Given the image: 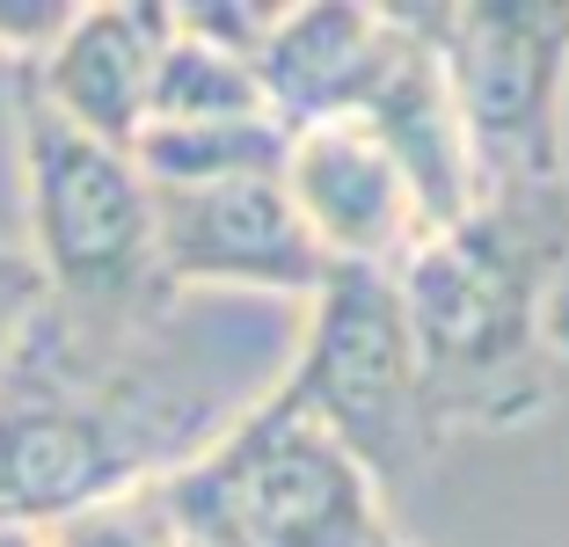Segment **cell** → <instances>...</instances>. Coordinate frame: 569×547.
<instances>
[{
	"label": "cell",
	"mask_w": 569,
	"mask_h": 547,
	"mask_svg": "<svg viewBox=\"0 0 569 547\" xmlns=\"http://www.w3.org/2000/svg\"><path fill=\"white\" fill-rule=\"evenodd\" d=\"M475 205L569 190V8L468 0L431 8Z\"/></svg>",
	"instance_id": "5"
},
{
	"label": "cell",
	"mask_w": 569,
	"mask_h": 547,
	"mask_svg": "<svg viewBox=\"0 0 569 547\" xmlns=\"http://www.w3.org/2000/svg\"><path fill=\"white\" fill-rule=\"evenodd\" d=\"M37 307H44L37 263L22 256V241H0V365L16 358V344H22V329H30Z\"/></svg>",
	"instance_id": "15"
},
{
	"label": "cell",
	"mask_w": 569,
	"mask_h": 547,
	"mask_svg": "<svg viewBox=\"0 0 569 547\" xmlns=\"http://www.w3.org/2000/svg\"><path fill=\"white\" fill-rule=\"evenodd\" d=\"M44 547H190V540L168 518V497L153 481V489H132V497H110V504H88V511L59 518L44 533Z\"/></svg>",
	"instance_id": "14"
},
{
	"label": "cell",
	"mask_w": 569,
	"mask_h": 547,
	"mask_svg": "<svg viewBox=\"0 0 569 547\" xmlns=\"http://www.w3.org/2000/svg\"><path fill=\"white\" fill-rule=\"evenodd\" d=\"M16 168H22V256L44 278V299L73 321H139L168 307L153 270V190L124 147L73 132L51 117L37 88L16 73Z\"/></svg>",
	"instance_id": "3"
},
{
	"label": "cell",
	"mask_w": 569,
	"mask_h": 547,
	"mask_svg": "<svg viewBox=\"0 0 569 547\" xmlns=\"http://www.w3.org/2000/svg\"><path fill=\"white\" fill-rule=\"evenodd\" d=\"M161 37H168V8H73L67 30L16 73L37 88V102L51 117H67L73 132L132 153V139L147 132Z\"/></svg>",
	"instance_id": "10"
},
{
	"label": "cell",
	"mask_w": 569,
	"mask_h": 547,
	"mask_svg": "<svg viewBox=\"0 0 569 547\" xmlns=\"http://www.w3.org/2000/svg\"><path fill=\"white\" fill-rule=\"evenodd\" d=\"M343 125H358V132H372L387 147V161L402 168L409 190H417L431 233L452 227L475 205L452 96H446V73H438L431 8H380V51H372Z\"/></svg>",
	"instance_id": "8"
},
{
	"label": "cell",
	"mask_w": 569,
	"mask_h": 547,
	"mask_svg": "<svg viewBox=\"0 0 569 547\" xmlns=\"http://www.w3.org/2000/svg\"><path fill=\"white\" fill-rule=\"evenodd\" d=\"M161 497L190 547H387L395 533L372 475L284 387L168 475Z\"/></svg>",
	"instance_id": "4"
},
{
	"label": "cell",
	"mask_w": 569,
	"mask_h": 547,
	"mask_svg": "<svg viewBox=\"0 0 569 547\" xmlns=\"http://www.w3.org/2000/svg\"><path fill=\"white\" fill-rule=\"evenodd\" d=\"M438 446L526 431L569 365V190L468 205L395 270Z\"/></svg>",
	"instance_id": "2"
},
{
	"label": "cell",
	"mask_w": 569,
	"mask_h": 547,
	"mask_svg": "<svg viewBox=\"0 0 569 547\" xmlns=\"http://www.w3.org/2000/svg\"><path fill=\"white\" fill-rule=\"evenodd\" d=\"M278 117H204V125H147L132 139V168L153 190H190V182H234V176H278L284 168Z\"/></svg>",
	"instance_id": "12"
},
{
	"label": "cell",
	"mask_w": 569,
	"mask_h": 547,
	"mask_svg": "<svg viewBox=\"0 0 569 547\" xmlns=\"http://www.w3.org/2000/svg\"><path fill=\"white\" fill-rule=\"evenodd\" d=\"M380 51V8L358 0H315V8H278L256 44V88L263 110L284 132L307 125H343L351 96Z\"/></svg>",
	"instance_id": "11"
},
{
	"label": "cell",
	"mask_w": 569,
	"mask_h": 547,
	"mask_svg": "<svg viewBox=\"0 0 569 547\" xmlns=\"http://www.w3.org/2000/svg\"><path fill=\"white\" fill-rule=\"evenodd\" d=\"M300 307L183 292L139 321L37 307L0 365V518L51 533L183 475L284 380Z\"/></svg>",
	"instance_id": "1"
},
{
	"label": "cell",
	"mask_w": 569,
	"mask_h": 547,
	"mask_svg": "<svg viewBox=\"0 0 569 547\" xmlns=\"http://www.w3.org/2000/svg\"><path fill=\"white\" fill-rule=\"evenodd\" d=\"M0 547H44L37 526H16V518H0Z\"/></svg>",
	"instance_id": "17"
},
{
	"label": "cell",
	"mask_w": 569,
	"mask_h": 547,
	"mask_svg": "<svg viewBox=\"0 0 569 547\" xmlns=\"http://www.w3.org/2000/svg\"><path fill=\"white\" fill-rule=\"evenodd\" d=\"M387 547H409V540H402V533H387Z\"/></svg>",
	"instance_id": "18"
},
{
	"label": "cell",
	"mask_w": 569,
	"mask_h": 547,
	"mask_svg": "<svg viewBox=\"0 0 569 547\" xmlns=\"http://www.w3.org/2000/svg\"><path fill=\"white\" fill-rule=\"evenodd\" d=\"M278 182H284L300 227L321 241L329 263L402 270V256L431 233L409 176L387 161V147L372 132H358V125H307V132H292Z\"/></svg>",
	"instance_id": "9"
},
{
	"label": "cell",
	"mask_w": 569,
	"mask_h": 547,
	"mask_svg": "<svg viewBox=\"0 0 569 547\" xmlns=\"http://www.w3.org/2000/svg\"><path fill=\"white\" fill-rule=\"evenodd\" d=\"M278 387L366 467L380 497L438 452L395 270L336 263L300 307V344Z\"/></svg>",
	"instance_id": "6"
},
{
	"label": "cell",
	"mask_w": 569,
	"mask_h": 547,
	"mask_svg": "<svg viewBox=\"0 0 569 547\" xmlns=\"http://www.w3.org/2000/svg\"><path fill=\"white\" fill-rule=\"evenodd\" d=\"M204 117H263L256 59L234 51V44H219V37H204V30H190V22L168 8L147 125H204Z\"/></svg>",
	"instance_id": "13"
},
{
	"label": "cell",
	"mask_w": 569,
	"mask_h": 547,
	"mask_svg": "<svg viewBox=\"0 0 569 547\" xmlns=\"http://www.w3.org/2000/svg\"><path fill=\"white\" fill-rule=\"evenodd\" d=\"M67 16H73L67 0H16V8H0V59H8V73L30 67L37 51L67 30Z\"/></svg>",
	"instance_id": "16"
},
{
	"label": "cell",
	"mask_w": 569,
	"mask_h": 547,
	"mask_svg": "<svg viewBox=\"0 0 569 547\" xmlns=\"http://www.w3.org/2000/svg\"><path fill=\"white\" fill-rule=\"evenodd\" d=\"M153 270L168 292L307 307L336 263L300 227L278 176H234V182L153 190Z\"/></svg>",
	"instance_id": "7"
}]
</instances>
